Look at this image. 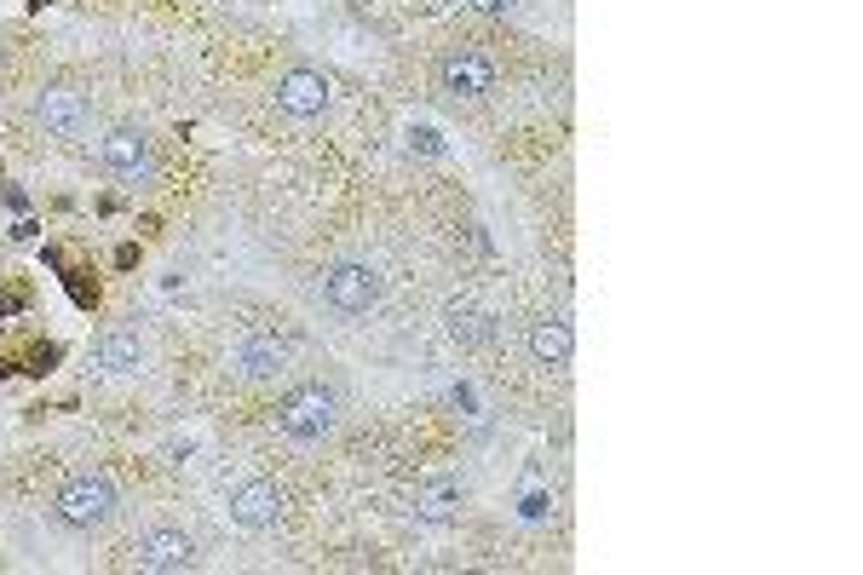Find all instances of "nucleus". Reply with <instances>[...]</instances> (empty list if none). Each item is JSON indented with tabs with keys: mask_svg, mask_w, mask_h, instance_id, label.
Wrapping results in <instances>:
<instances>
[{
	"mask_svg": "<svg viewBox=\"0 0 863 575\" xmlns=\"http://www.w3.org/2000/svg\"><path fill=\"white\" fill-rule=\"evenodd\" d=\"M334 426H340V391L334 386L305 380V386L282 391V403H277V432L282 437H294V443H323Z\"/></svg>",
	"mask_w": 863,
	"mask_h": 575,
	"instance_id": "f257e3e1",
	"label": "nucleus"
},
{
	"mask_svg": "<svg viewBox=\"0 0 863 575\" xmlns=\"http://www.w3.org/2000/svg\"><path fill=\"white\" fill-rule=\"evenodd\" d=\"M52 518L64 529H98L116 518V483L104 472H75L58 495H52Z\"/></svg>",
	"mask_w": 863,
	"mask_h": 575,
	"instance_id": "f03ea898",
	"label": "nucleus"
},
{
	"mask_svg": "<svg viewBox=\"0 0 863 575\" xmlns=\"http://www.w3.org/2000/svg\"><path fill=\"white\" fill-rule=\"evenodd\" d=\"M98 167L110 173L116 184H150L156 167H162V150L144 127H116V133L98 144Z\"/></svg>",
	"mask_w": 863,
	"mask_h": 575,
	"instance_id": "7ed1b4c3",
	"label": "nucleus"
},
{
	"mask_svg": "<svg viewBox=\"0 0 863 575\" xmlns=\"http://www.w3.org/2000/svg\"><path fill=\"white\" fill-rule=\"evenodd\" d=\"M317 294H323L328 311H340V317H363V311L380 305V271L363 265V259H340V265H328V271L317 276Z\"/></svg>",
	"mask_w": 863,
	"mask_h": 575,
	"instance_id": "20e7f679",
	"label": "nucleus"
},
{
	"mask_svg": "<svg viewBox=\"0 0 863 575\" xmlns=\"http://www.w3.org/2000/svg\"><path fill=\"white\" fill-rule=\"evenodd\" d=\"M438 87L449 92V98H490L495 87H501V69H495L490 52H478V46H455V52H444L438 58Z\"/></svg>",
	"mask_w": 863,
	"mask_h": 575,
	"instance_id": "39448f33",
	"label": "nucleus"
},
{
	"mask_svg": "<svg viewBox=\"0 0 863 575\" xmlns=\"http://www.w3.org/2000/svg\"><path fill=\"white\" fill-rule=\"evenodd\" d=\"M133 564L150 575H179L196 564V541H190L185 529H173V524H156V529H144L139 541H133Z\"/></svg>",
	"mask_w": 863,
	"mask_h": 575,
	"instance_id": "423d86ee",
	"label": "nucleus"
},
{
	"mask_svg": "<svg viewBox=\"0 0 863 575\" xmlns=\"http://www.w3.org/2000/svg\"><path fill=\"white\" fill-rule=\"evenodd\" d=\"M328 98H334V87H328L323 69H282L277 75V110L294 121H317L328 110Z\"/></svg>",
	"mask_w": 863,
	"mask_h": 575,
	"instance_id": "0eeeda50",
	"label": "nucleus"
},
{
	"mask_svg": "<svg viewBox=\"0 0 863 575\" xmlns=\"http://www.w3.org/2000/svg\"><path fill=\"white\" fill-rule=\"evenodd\" d=\"M35 121H41L52 138H81L87 121H93V104L75 87H47V92H35Z\"/></svg>",
	"mask_w": 863,
	"mask_h": 575,
	"instance_id": "6e6552de",
	"label": "nucleus"
},
{
	"mask_svg": "<svg viewBox=\"0 0 863 575\" xmlns=\"http://www.w3.org/2000/svg\"><path fill=\"white\" fill-rule=\"evenodd\" d=\"M282 368H288V340H277V334H265V328H254V334H242L231 351V374L236 380H277Z\"/></svg>",
	"mask_w": 863,
	"mask_h": 575,
	"instance_id": "1a4fd4ad",
	"label": "nucleus"
},
{
	"mask_svg": "<svg viewBox=\"0 0 863 575\" xmlns=\"http://www.w3.org/2000/svg\"><path fill=\"white\" fill-rule=\"evenodd\" d=\"M282 506H288V501H282L277 483L254 478V483H242V489L231 495V518L242 529H277L282 524Z\"/></svg>",
	"mask_w": 863,
	"mask_h": 575,
	"instance_id": "9d476101",
	"label": "nucleus"
},
{
	"mask_svg": "<svg viewBox=\"0 0 863 575\" xmlns=\"http://www.w3.org/2000/svg\"><path fill=\"white\" fill-rule=\"evenodd\" d=\"M139 363H144L139 328H104V334L93 340V368H98V374L121 380V374H139Z\"/></svg>",
	"mask_w": 863,
	"mask_h": 575,
	"instance_id": "9b49d317",
	"label": "nucleus"
},
{
	"mask_svg": "<svg viewBox=\"0 0 863 575\" xmlns=\"http://www.w3.org/2000/svg\"><path fill=\"white\" fill-rule=\"evenodd\" d=\"M467 506V483L461 478H426L415 489V518L420 524H455Z\"/></svg>",
	"mask_w": 863,
	"mask_h": 575,
	"instance_id": "f8f14e48",
	"label": "nucleus"
},
{
	"mask_svg": "<svg viewBox=\"0 0 863 575\" xmlns=\"http://www.w3.org/2000/svg\"><path fill=\"white\" fill-rule=\"evenodd\" d=\"M444 328H449V340L461 345V351H478V345H490L495 340V322L484 305H472V299H455L444 311Z\"/></svg>",
	"mask_w": 863,
	"mask_h": 575,
	"instance_id": "ddd939ff",
	"label": "nucleus"
},
{
	"mask_svg": "<svg viewBox=\"0 0 863 575\" xmlns=\"http://www.w3.org/2000/svg\"><path fill=\"white\" fill-rule=\"evenodd\" d=\"M570 351H576V340H570V322H564V317L530 322V357H536L541 368H564V363H570Z\"/></svg>",
	"mask_w": 863,
	"mask_h": 575,
	"instance_id": "4468645a",
	"label": "nucleus"
},
{
	"mask_svg": "<svg viewBox=\"0 0 863 575\" xmlns=\"http://www.w3.org/2000/svg\"><path fill=\"white\" fill-rule=\"evenodd\" d=\"M64 288H70V299L81 305V311H93V305H98V282H93V271H81V265H64Z\"/></svg>",
	"mask_w": 863,
	"mask_h": 575,
	"instance_id": "2eb2a0df",
	"label": "nucleus"
},
{
	"mask_svg": "<svg viewBox=\"0 0 863 575\" xmlns=\"http://www.w3.org/2000/svg\"><path fill=\"white\" fill-rule=\"evenodd\" d=\"M58 357H64V351H58V345H52V340L29 345V363H24V374H35V380H47L52 368H58Z\"/></svg>",
	"mask_w": 863,
	"mask_h": 575,
	"instance_id": "dca6fc26",
	"label": "nucleus"
},
{
	"mask_svg": "<svg viewBox=\"0 0 863 575\" xmlns=\"http://www.w3.org/2000/svg\"><path fill=\"white\" fill-rule=\"evenodd\" d=\"M467 6H472V12H484V18H507L518 0H467Z\"/></svg>",
	"mask_w": 863,
	"mask_h": 575,
	"instance_id": "f3484780",
	"label": "nucleus"
},
{
	"mask_svg": "<svg viewBox=\"0 0 863 575\" xmlns=\"http://www.w3.org/2000/svg\"><path fill=\"white\" fill-rule=\"evenodd\" d=\"M415 144H420V150H426V156H438V150H444V144H438V133H432V127H420V133H415Z\"/></svg>",
	"mask_w": 863,
	"mask_h": 575,
	"instance_id": "a211bd4d",
	"label": "nucleus"
},
{
	"mask_svg": "<svg viewBox=\"0 0 863 575\" xmlns=\"http://www.w3.org/2000/svg\"><path fill=\"white\" fill-rule=\"evenodd\" d=\"M116 265H121V271H133V265H139V248H133V242H121V248H116Z\"/></svg>",
	"mask_w": 863,
	"mask_h": 575,
	"instance_id": "6ab92c4d",
	"label": "nucleus"
},
{
	"mask_svg": "<svg viewBox=\"0 0 863 575\" xmlns=\"http://www.w3.org/2000/svg\"><path fill=\"white\" fill-rule=\"evenodd\" d=\"M12 311H24V294H0V317H12Z\"/></svg>",
	"mask_w": 863,
	"mask_h": 575,
	"instance_id": "aec40b11",
	"label": "nucleus"
}]
</instances>
